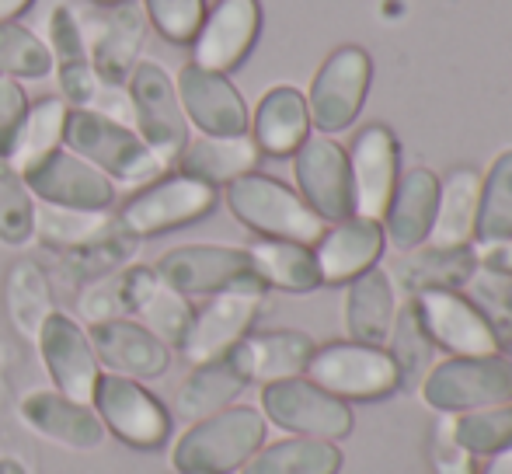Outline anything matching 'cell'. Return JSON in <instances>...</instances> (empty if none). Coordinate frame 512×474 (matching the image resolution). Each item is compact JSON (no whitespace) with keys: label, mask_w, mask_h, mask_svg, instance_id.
<instances>
[{"label":"cell","mask_w":512,"mask_h":474,"mask_svg":"<svg viewBox=\"0 0 512 474\" xmlns=\"http://www.w3.org/2000/svg\"><path fill=\"white\" fill-rule=\"evenodd\" d=\"M265 415L251 405L223 408L199 419L175 447V468L182 474H230L262 450Z\"/></svg>","instance_id":"6da1fadb"},{"label":"cell","mask_w":512,"mask_h":474,"mask_svg":"<svg viewBox=\"0 0 512 474\" xmlns=\"http://www.w3.org/2000/svg\"><path fill=\"white\" fill-rule=\"evenodd\" d=\"M227 203L234 217L244 227L258 231L272 241H293V244H317L324 237V220L283 182L269 175H244L227 185Z\"/></svg>","instance_id":"7a4b0ae2"},{"label":"cell","mask_w":512,"mask_h":474,"mask_svg":"<svg viewBox=\"0 0 512 474\" xmlns=\"http://www.w3.org/2000/svg\"><path fill=\"white\" fill-rule=\"evenodd\" d=\"M63 143L115 182H150L164 171V164L140 136L95 109L67 112Z\"/></svg>","instance_id":"3957f363"},{"label":"cell","mask_w":512,"mask_h":474,"mask_svg":"<svg viewBox=\"0 0 512 474\" xmlns=\"http://www.w3.org/2000/svg\"><path fill=\"white\" fill-rule=\"evenodd\" d=\"M422 398L443 415H464L512 401V363L495 356H453L422 377Z\"/></svg>","instance_id":"277c9868"},{"label":"cell","mask_w":512,"mask_h":474,"mask_svg":"<svg viewBox=\"0 0 512 474\" xmlns=\"http://www.w3.org/2000/svg\"><path fill=\"white\" fill-rule=\"evenodd\" d=\"M307 377L310 384L342 401H377L401 387V373L391 353L363 342H331L324 349H314Z\"/></svg>","instance_id":"5b68a950"},{"label":"cell","mask_w":512,"mask_h":474,"mask_svg":"<svg viewBox=\"0 0 512 474\" xmlns=\"http://www.w3.org/2000/svg\"><path fill=\"white\" fill-rule=\"evenodd\" d=\"M262 412L279 429L297 436H310V440H345L352 433V408L349 401L335 398V394L321 391L304 377L276 380L265 384L262 391Z\"/></svg>","instance_id":"8992f818"},{"label":"cell","mask_w":512,"mask_h":474,"mask_svg":"<svg viewBox=\"0 0 512 474\" xmlns=\"http://www.w3.org/2000/svg\"><path fill=\"white\" fill-rule=\"evenodd\" d=\"M262 300H265V286L258 279L230 286L223 293H213V300H209L203 311L192 314L189 332H185L182 346H178L182 356L196 366L227 356L248 335L251 321L262 311Z\"/></svg>","instance_id":"52a82bcc"},{"label":"cell","mask_w":512,"mask_h":474,"mask_svg":"<svg viewBox=\"0 0 512 474\" xmlns=\"http://www.w3.org/2000/svg\"><path fill=\"white\" fill-rule=\"evenodd\" d=\"M129 98H133L136 126H140V140L157 154V161L168 168L178 161L189 143V119L178 102V91L171 77L164 74L157 63H136L133 77H129Z\"/></svg>","instance_id":"ba28073f"},{"label":"cell","mask_w":512,"mask_h":474,"mask_svg":"<svg viewBox=\"0 0 512 474\" xmlns=\"http://www.w3.org/2000/svg\"><path fill=\"white\" fill-rule=\"evenodd\" d=\"M216 206V189L192 175H171L147 185L140 196H133L119 213L122 231L133 237H154L175 227L196 224Z\"/></svg>","instance_id":"9c48e42d"},{"label":"cell","mask_w":512,"mask_h":474,"mask_svg":"<svg viewBox=\"0 0 512 474\" xmlns=\"http://www.w3.org/2000/svg\"><path fill=\"white\" fill-rule=\"evenodd\" d=\"M415 314L432 346L453 356H495L502 346L485 311L457 290H422L415 300Z\"/></svg>","instance_id":"30bf717a"},{"label":"cell","mask_w":512,"mask_h":474,"mask_svg":"<svg viewBox=\"0 0 512 474\" xmlns=\"http://www.w3.org/2000/svg\"><path fill=\"white\" fill-rule=\"evenodd\" d=\"M21 178H25V189L32 196L46 199L49 206H60V210L105 213L115 199L112 178L102 175L84 157L67 154V150H53L39 164H32Z\"/></svg>","instance_id":"8fae6325"},{"label":"cell","mask_w":512,"mask_h":474,"mask_svg":"<svg viewBox=\"0 0 512 474\" xmlns=\"http://www.w3.org/2000/svg\"><path fill=\"white\" fill-rule=\"evenodd\" d=\"M91 401L98 408V419L119 440H126L129 447L154 450L168 440L171 419L164 412V405L150 391H143L140 384H133L129 377H119V373L98 377L95 398Z\"/></svg>","instance_id":"7c38bea8"},{"label":"cell","mask_w":512,"mask_h":474,"mask_svg":"<svg viewBox=\"0 0 512 474\" xmlns=\"http://www.w3.org/2000/svg\"><path fill=\"white\" fill-rule=\"evenodd\" d=\"M300 196L324 224H342L352 217V175L349 154L328 136H307L297 150Z\"/></svg>","instance_id":"4fadbf2b"},{"label":"cell","mask_w":512,"mask_h":474,"mask_svg":"<svg viewBox=\"0 0 512 474\" xmlns=\"http://www.w3.org/2000/svg\"><path fill=\"white\" fill-rule=\"evenodd\" d=\"M370 56L356 46H345L331 56L321 67V74L314 77L310 88V122L321 133H338V129L352 126V119L359 116L366 102V88H370Z\"/></svg>","instance_id":"5bb4252c"},{"label":"cell","mask_w":512,"mask_h":474,"mask_svg":"<svg viewBox=\"0 0 512 474\" xmlns=\"http://www.w3.org/2000/svg\"><path fill=\"white\" fill-rule=\"evenodd\" d=\"M161 283L178 290L182 297H203V293H223L230 286L251 283L248 251L241 248H213V244H196V248H175L154 265Z\"/></svg>","instance_id":"9a60e30c"},{"label":"cell","mask_w":512,"mask_h":474,"mask_svg":"<svg viewBox=\"0 0 512 474\" xmlns=\"http://www.w3.org/2000/svg\"><path fill=\"white\" fill-rule=\"evenodd\" d=\"M352 175V217L384 220L398 185V140L387 126H366L352 143L349 157Z\"/></svg>","instance_id":"2e32d148"},{"label":"cell","mask_w":512,"mask_h":474,"mask_svg":"<svg viewBox=\"0 0 512 474\" xmlns=\"http://www.w3.org/2000/svg\"><path fill=\"white\" fill-rule=\"evenodd\" d=\"M39 349L46 359V370L53 377V384L60 387V394L88 405L95 398L98 387V353L91 346V339L84 335V328L77 321H70L67 314H49L46 325L39 328Z\"/></svg>","instance_id":"e0dca14e"},{"label":"cell","mask_w":512,"mask_h":474,"mask_svg":"<svg viewBox=\"0 0 512 474\" xmlns=\"http://www.w3.org/2000/svg\"><path fill=\"white\" fill-rule=\"evenodd\" d=\"M178 102L185 119H192L206 136H244L248 133V105L227 81V74L203 70L196 63L178 74Z\"/></svg>","instance_id":"ac0fdd59"},{"label":"cell","mask_w":512,"mask_h":474,"mask_svg":"<svg viewBox=\"0 0 512 474\" xmlns=\"http://www.w3.org/2000/svg\"><path fill=\"white\" fill-rule=\"evenodd\" d=\"M262 28V7L258 0H220L213 14H206L203 28L196 35V67L230 74L241 67L244 56L251 53Z\"/></svg>","instance_id":"d6986e66"},{"label":"cell","mask_w":512,"mask_h":474,"mask_svg":"<svg viewBox=\"0 0 512 474\" xmlns=\"http://www.w3.org/2000/svg\"><path fill=\"white\" fill-rule=\"evenodd\" d=\"M384 244L387 234L377 220H342L331 231H324V237L317 241V276H321V283H352V279L363 276L366 269H373L380 262Z\"/></svg>","instance_id":"ffe728a7"},{"label":"cell","mask_w":512,"mask_h":474,"mask_svg":"<svg viewBox=\"0 0 512 474\" xmlns=\"http://www.w3.org/2000/svg\"><path fill=\"white\" fill-rule=\"evenodd\" d=\"M147 42V11L143 4H115L102 18L91 46V67H95L98 81L108 88H122L133 77L136 63H140V49Z\"/></svg>","instance_id":"44dd1931"},{"label":"cell","mask_w":512,"mask_h":474,"mask_svg":"<svg viewBox=\"0 0 512 474\" xmlns=\"http://www.w3.org/2000/svg\"><path fill=\"white\" fill-rule=\"evenodd\" d=\"M91 346L98 353V363L112 366L119 377H161L171 363V353L154 332L126 318L102 321L91 332Z\"/></svg>","instance_id":"7402d4cb"},{"label":"cell","mask_w":512,"mask_h":474,"mask_svg":"<svg viewBox=\"0 0 512 474\" xmlns=\"http://www.w3.org/2000/svg\"><path fill=\"white\" fill-rule=\"evenodd\" d=\"M49 39H53V63L56 77H60V95L67 105L77 109H91V102L98 98V81L95 67H91L88 39H84V25L74 14V7H56L49 18Z\"/></svg>","instance_id":"603a6c76"},{"label":"cell","mask_w":512,"mask_h":474,"mask_svg":"<svg viewBox=\"0 0 512 474\" xmlns=\"http://www.w3.org/2000/svg\"><path fill=\"white\" fill-rule=\"evenodd\" d=\"M314 342L304 332H265V335H244L230 359L244 373L248 384H276L307 373V363L314 356Z\"/></svg>","instance_id":"cb8c5ba5"},{"label":"cell","mask_w":512,"mask_h":474,"mask_svg":"<svg viewBox=\"0 0 512 474\" xmlns=\"http://www.w3.org/2000/svg\"><path fill=\"white\" fill-rule=\"evenodd\" d=\"M21 419L42 436L74 450H95L102 443V419L88 405L67 398L60 391H35L21 401Z\"/></svg>","instance_id":"d4e9b609"},{"label":"cell","mask_w":512,"mask_h":474,"mask_svg":"<svg viewBox=\"0 0 512 474\" xmlns=\"http://www.w3.org/2000/svg\"><path fill=\"white\" fill-rule=\"evenodd\" d=\"M129 279V314H140L143 328L154 332L164 346H182L185 332L192 325V307L178 290H171L168 283H161L154 269L147 265H133L126 269Z\"/></svg>","instance_id":"484cf974"},{"label":"cell","mask_w":512,"mask_h":474,"mask_svg":"<svg viewBox=\"0 0 512 474\" xmlns=\"http://www.w3.org/2000/svg\"><path fill=\"white\" fill-rule=\"evenodd\" d=\"M436 203H439V182L432 171L411 168L408 175L398 178L394 185L391 206H387V237L394 248L415 251L418 244L429 241L432 220H436Z\"/></svg>","instance_id":"4316f807"},{"label":"cell","mask_w":512,"mask_h":474,"mask_svg":"<svg viewBox=\"0 0 512 474\" xmlns=\"http://www.w3.org/2000/svg\"><path fill=\"white\" fill-rule=\"evenodd\" d=\"M481 210V175L471 168L450 171L446 182H439L436 220L429 231V248H467L478 234Z\"/></svg>","instance_id":"83f0119b"},{"label":"cell","mask_w":512,"mask_h":474,"mask_svg":"<svg viewBox=\"0 0 512 474\" xmlns=\"http://www.w3.org/2000/svg\"><path fill=\"white\" fill-rule=\"evenodd\" d=\"M262 157L258 143L251 140L248 133L244 136H203V140H192L185 143L182 157V175H192L206 185H230L237 178L251 175Z\"/></svg>","instance_id":"f1b7e54d"},{"label":"cell","mask_w":512,"mask_h":474,"mask_svg":"<svg viewBox=\"0 0 512 474\" xmlns=\"http://www.w3.org/2000/svg\"><path fill=\"white\" fill-rule=\"evenodd\" d=\"M394 318H398V304H394V286L387 272L366 269L363 276L352 279L345 297V325L352 342L380 346L384 339H391Z\"/></svg>","instance_id":"f546056e"},{"label":"cell","mask_w":512,"mask_h":474,"mask_svg":"<svg viewBox=\"0 0 512 474\" xmlns=\"http://www.w3.org/2000/svg\"><path fill=\"white\" fill-rule=\"evenodd\" d=\"M310 133V112L297 88H272L258 102L255 112V143L262 154L290 157Z\"/></svg>","instance_id":"4dcf8cb0"},{"label":"cell","mask_w":512,"mask_h":474,"mask_svg":"<svg viewBox=\"0 0 512 474\" xmlns=\"http://www.w3.org/2000/svg\"><path fill=\"white\" fill-rule=\"evenodd\" d=\"M248 258L262 286H276V290H286V293H310L321 286L314 251L304 248V244L265 237V241L251 244Z\"/></svg>","instance_id":"1f68e13d"},{"label":"cell","mask_w":512,"mask_h":474,"mask_svg":"<svg viewBox=\"0 0 512 474\" xmlns=\"http://www.w3.org/2000/svg\"><path fill=\"white\" fill-rule=\"evenodd\" d=\"M244 387H248V380H244V373L237 370V363L227 353L213 359V363H203L185 380L182 391H178L175 408L182 419H206V415L223 412Z\"/></svg>","instance_id":"d6a6232c"},{"label":"cell","mask_w":512,"mask_h":474,"mask_svg":"<svg viewBox=\"0 0 512 474\" xmlns=\"http://www.w3.org/2000/svg\"><path fill=\"white\" fill-rule=\"evenodd\" d=\"M241 471L244 474H338L342 471V450L328 440L300 436V440H283L258 450Z\"/></svg>","instance_id":"836d02e7"},{"label":"cell","mask_w":512,"mask_h":474,"mask_svg":"<svg viewBox=\"0 0 512 474\" xmlns=\"http://www.w3.org/2000/svg\"><path fill=\"white\" fill-rule=\"evenodd\" d=\"M67 112L70 109L63 98H39V102L25 112L18 140H14L11 154H7V164H11L18 175H25L32 164H39L42 157H49L53 150H60Z\"/></svg>","instance_id":"e575fe53"},{"label":"cell","mask_w":512,"mask_h":474,"mask_svg":"<svg viewBox=\"0 0 512 474\" xmlns=\"http://www.w3.org/2000/svg\"><path fill=\"white\" fill-rule=\"evenodd\" d=\"M4 300H7V314H11L14 328L28 339H39V328L46 325V318L53 314V293L49 283L42 276V269L35 262H18L7 272L4 283Z\"/></svg>","instance_id":"d590c367"},{"label":"cell","mask_w":512,"mask_h":474,"mask_svg":"<svg viewBox=\"0 0 512 474\" xmlns=\"http://www.w3.org/2000/svg\"><path fill=\"white\" fill-rule=\"evenodd\" d=\"M474 265H478V258H474L471 248H429L422 251V255L408 258L405 265H401V276H405V286L411 290H453V286L467 283V279L474 276Z\"/></svg>","instance_id":"8d00e7d4"},{"label":"cell","mask_w":512,"mask_h":474,"mask_svg":"<svg viewBox=\"0 0 512 474\" xmlns=\"http://www.w3.org/2000/svg\"><path fill=\"white\" fill-rule=\"evenodd\" d=\"M481 244H499L512 237V150L492 164L488 178L481 182V210L478 234Z\"/></svg>","instance_id":"74e56055"},{"label":"cell","mask_w":512,"mask_h":474,"mask_svg":"<svg viewBox=\"0 0 512 474\" xmlns=\"http://www.w3.org/2000/svg\"><path fill=\"white\" fill-rule=\"evenodd\" d=\"M115 220L105 213H88V210H60V206H46L42 213H35V234L56 251H74L84 244L98 241Z\"/></svg>","instance_id":"f35d334b"},{"label":"cell","mask_w":512,"mask_h":474,"mask_svg":"<svg viewBox=\"0 0 512 474\" xmlns=\"http://www.w3.org/2000/svg\"><path fill=\"white\" fill-rule=\"evenodd\" d=\"M453 436L474 457H488L495 450L512 447V401L453 415Z\"/></svg>","instance_id":"ab89813d"},{"label":"cell","mask_w":512,"mask_h":474,"mask_svg":"<svg viewBox=\"0 0 512 474\" xmlns=\"http://www.w3.org/2000/svg\"><path fill=\"white\" fill-rule=\"evenodd\" d=\"M53 70V53L35 32L14 21H0V77L39 81Z\"/></svg>","instance_id":"60d3db41"},{"label":"cell","mask_w":512,"mask_h":474,"mask_svg":"<svg viewBox=\"0 0 512 474\" xmlns=\"http://www.w3.org/2000/svg\"><path fill=\"white\" fill-rule=\"evenodd\" d=\"M136 248V237L129 231H122V224L115 220L98 241L84 244V248L63 251V262H67L70 276L77 279H102L108 272H115Z\"/></svg>","instance_id":"b9f144b4"},{"label":"cell","mask_w":512,"mask_h":474,"mask_svg":"<svg viewBox=\"0 0 512 474\" xmlns=\"http://www.w3.org/2000/svg\"><path fill=\"white\" fill-rule=\"evenodd\" d=\"M432 349L436 346H432L429 335H425L415 307H405V311L394 318V328H391V359L398 363L401 384H418V380L432 370L429 366Z\"/></svg>","instance_id":"7bdbcfd3"},{"label":"cell","mask_w":512,"mask_h":474,"mask_svg":"<svg viewBox=\"0 0 512 474\" xmlns=\"http://www.w3.org/2000/svg\"><path fill=\"white\" fill-rule=\"evenodd\" d=\"M35 234V206L25 178L0 157V241L25 244Z\"/></svg>","instance_id":"ee69618b"},{"label":"cell","mask_w":512,"mask_h":474,"mask_svg":"<svg viewBox=\"0 0 512 474\" xmlns=\"http://www.w3.org/2000/svg\"><path fill=\"white\" fill-rule=\"evenodd\" d=\"M147 21L175 46L196 42L206 21V0H143Z\"/></svg>","instance_id":"f6af8a7d"},{"label":"cell","mask_w":512,"mask_h":474,"mask_svg":"<svg viewBox=\"0 0 512 474\" xmlns=\"http://www.w3.org/2000/svg\"><path fill=\"white\" fill-rule=\"evenodd\" d=\"M77 307H81V314L91 321V325H102V321H115V318H122V314H129L126 269L108 272L102 279H91V286L81 293Z\"/></svg>","instance_id":"bcb514c9"},{"label":"cell","mask_w":512,"mask_h":474,"mask_svg":"<svg viewBox=\"0 0 512 474\" xmlns=\"http://www.w3.org/2000/svg\"><path fill=\"white\" fill-rule=\"evenodd\" d=\"M432 468L436 474H478L474 454H467L453 436V415H443L432 429Z\"/></svg>","instance_id":"7dc6e473"},{"label":"cell","mask_w":512,"mask_h":474,"mask_svg":"<svg viewBox=\"0 0 512 474\" xmlns=\"http://www.w3.org/2000/svg\"><path fill=\"white\" fill-rule=\"evenodd\" d=\"M28 112V98L14 77H0V157L7 161L14 140H18V129L25 122Z\"/></svg>","instance_id":"c3c4849f"},{"label":"cell","mask_w":512,"mask_h":474,"mask_svg":"<svg viewBox=\"0 0 512 474\" xmlns=\"http://www.w3.org/2000/svg\"><path fill=\"white\" fill-rule=\"evenodd\" d=\"M485 265L488 272H499V276H512V237L499 244H485Z\"/></svg>","instance_id":"681fc988"},{"label":"cell","mask_w":512,"mask_h":474,"mask_svg":"<svg viewBox=\"0 0 512 474\" xmlns=\"http://www.w3.org/2000/svg\"><path fill=\"white\" fill-rule=\"evenodd\" d=\"M481 474H512V447L488 454V464H485V471H481Z\"/></svg>","instance_id":"f907efd6"},{"label":"cell","mask_w":512,"mask_h":474,"mask_svg":"<svg viewBox=\"0 0 512 474\" xmlns=\"http://www.w3.org/2000/svg\"><path fill=\"white\" fill-rule=\"evenodd\" d=\"M28 7H32V0H0V21H14Z\"/></svg>","instance_id":"816d5d0a"},{"label":"cell","mask_w":512,"mask_h":474,"mask_svg":"<svg viewBox=\"0 0 512 474\" xmlns=\"http://www.w3.org/2000/svg\"><path fill=\"white\" fill-rule=\"evenodd\" d=\"M0 474H25L18 461H0Z\"/></svg>","instance_id":"f5cc1de1"},{"label":"cell","mask_w":512,"mask_h":474,"mask_svg":"<svg viewBox=\"0 0 512 474\" xmlns=\"http://www.w3.org/2000/svg\"><path fill=\"white\" fill-rule=\"evenodd\" d=\"M95 4H105V7H115V4H126V0H95Z\"/></svg>","instance_id":"db71d44e"},{"label":"cell","mask_w":512,"mask_h":474,"mask_svg":"<svg viewBox=\"0 0 512 474\" xmlns=\"http://www.w3.org/2000/svg\"><path fill=\"white\" fill-rule=\"evenodd\" d=\"M506 359H509V363H512V342H509V349H506Z\"/></svg>","instance_id":"11a10c76"},{"label":"cell","mask_w":512,"mask_h":474,"mask_svg":"<svg viewBox=\"0 0 512 474\" xmlns=\"http://www.w3.org/2000/svg\"><path fill=\"white\" fill-rule=\"evenodd\" d=\"M509 300H512V290H509Z\"/></svg>","instance_id":"9f6ffc18"}]
</instances>
